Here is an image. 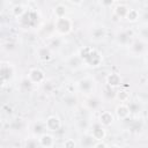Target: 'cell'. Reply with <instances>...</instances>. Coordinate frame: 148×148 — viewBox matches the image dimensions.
<instances>
[{"label":"cell","mask_w":148,"mask_h":148,"mask_svg":"<svg viewBox=\"0 0 148 148\" xmlns=\"http://www.w3.org/2000/svg\"><path fill=\"white\" fill-rule=\"evenodd\" d=\"M109 148H120L118 145H111V146H109Z\"/></svg>","instance_id":"obj_35"},{"label":"cell","mask_w":148,"mask_h":148,"mask_svg":"<svg viewBox=\"0 0 148 148\" xmlns=\"http://www.w3.org/2000/svg\"><path fill=\"white\" fill-rule=\"evenodd\" d=\"M132 38H133V32L131 30H121L117 35V42L121 45H131L132 44Z\"/></svg>","instance_id":"obj_9"},{"label":"cell","mask_w":148,"mask_h":148,"mask_svg":"<svg viewBox=\"0 0 148 148\" xmlns=\"http://www.w3.org/2000/svg\"><path fill=\"white\" fill-rule=\"evenodd\" d=\"M90 36L91 38L95 40V42H101L105 38L106 36V29L104 25H96L91 29V32H90Z\"/></svg>","instance_id":"obj_11"},{"label":"cell","mask_w":148,"mask_h":148,"mask_svg":"<svg viewBox=\"0 0 148 148\" xmlns=\"http://www.w3.org/2000/svg\"><path fill=\"white\" fill-rule=\"evenodd\" d=\"M114 98L121 103L124 102H127L130 99V92L126 90V89H118L116 90V95H114Z\"/></svg>","instance_id":"obj_23"},{"label":"cell","mask_w":148,"mask_h":148,"mask_svg":"<svg viewBox=\"0 0 148 148\" xmlns=\"http://www.w3.org/2000/svg\"><path fill=\"white\" fill-rule=\"evenodd\" d=\"M12 128L13 130H16V131H22L23 127H24V120L21 119V118H16L13 123H12Z\"/></svg>","instance_id":"obj_29"},{"label":"cell","mask_w":148,"mask_h":148,"mask_svg":"<svg viewBox=\"0 0 148 148\" xmlns=\"http://www.w3.org/2000/svg\"><path fill=\"white\" fill-rule=\"evenodd\" d=\"M37 57L40 61H44V62H49L52 60L53 58V51L47 46V45H44V46H39L37 49Z\"/></svg>","instance_id":"obj_8"},{"label":"cell","mask_w":148,"mask_h":148,"mask_svg":"<svg viewBox=\"0 0 148 148\" xmlns=\"http://www.w3.org/2000/svg\"><path fill=\"white\" fill-rule=\"evenodd\" d=\"M128 108H130V111H131V113H132V112H133V113H135V112H138V111L140 110V106H139L136 103H130Z\"/></svg>","instance_id":"obj_32"},{"label":"cell","mask_w":148,"mask_h":148,"mask_svg":"<svg viewBox=\"0 0 148 148\" xmlns=\"http://www.w3.org/2000/svg\"><path fill=\"white\" fill-rule=\"evenodd\" d=\"M61 45H62V40H61L60 38H58V37L51 38L50 42H49V44H47V46H49L53 52H54V51H59V50L61 49Z\"/></svg>","instance_id":"obj_26"},{"label":"cell","mask_w":148,"mask_h":148,"mask_svg":"<svg viewBox=\"0 0 148 148\" xmlns=\"http://www.w3.org/2000/svg\"><path fill=\"white\" fill-rule=\"evenodd\" d=\"M76 88H77V91L81 92L83 96H86V97L92 96L97 88L96 79L92 75H86L77 81Z\"/></svg>","instance_id":"obj_2"},{"label":"cell","mask_w":148,"mask_h":148,"mask_svg":"<svg viewBox=\"0 0 148 148\" xmlns=\"http://www.w3.org/2000/svg\"><path fill=\"white\" fill-rule=\"evenodd\" d=\"M139 18H140V13H139V10L135 9V8H130V10H128V13H127V15H126L127 22L134 23V22H136Z\"/></svg>","instance_id":"obj_25"},{"label":"cell","mask_w":148,"mask_h":148,"mask_svg":"<svg viewBox=\"0 0 148 148\" xmlns=\"http://www.w3.org/2000/svg\"><path fill=\"white\" fill-rule=\"evenodd\" d=\"M84 65L83 60L80 58L79 54H72L68 59H67V66L73 69V71H76V69H80L82 66Z\"/></svg>","instance_id":"obj_13"},{"label":"cell","mask_w":148,"mask_h":148,"mask_svg":"<svg viewBox=\"0 0 148 148\" xmlns=\"http://www.w3.org/2000/svg\"><path fill=\"white\" fill-rule=\"evenodd\" d=\"M139 39L148 43V25H143L139 29Z\"/></svg>","instance_id":"obj_28"},{"label":"cell","mask_w":148,"mask_h":148,"mask_svg":"<svg viewBox=\"0 0 148 148\" xmlns=\"http://www.w3.org/2000/svg\"><path fill=\"white\" fill-rule=\"evenodd\" d=\"M15 73H16V69H15V66L13 62L5 61V60H2L0 62V77H1L2 86L10 82L14 79Z\"/></svg>","instance_id":"obj_3"},{"label":"cell","mask_w":148,"mask_h":148,"mask_svg":"<svg viewBox=\"0 0 148 148\" xmlns=\"http://www.w3.org/2000/svg\"><path fill=\"white\" fill-rule=\"evenodd\" d=\"M62 148H76V142L74 139H66L62 142Z\"/></svg>","instance_id":"obj_30"},{"label":"cell","mask_w":148,"mask_h":148,"mask_svg":"<svg viewBox=\"0 0 148 148\" xmlns=\"http://www.w3.org/2000/svg\"><path fill=\"white\" fill-rule=\"evenodd\" d=\"M106 86L111 88H118L121 86V76L118 73H110L106 76Z\"/></svg>","instance_id":"obj_15"},{"label":"cell","mask_w":148,"mask_h":148,"mask_svg":"<svg viewBox=\"0 0 148 148\" xmlns=\"http://www.w3.org/2000/svg\"><path fill=\"white\" fill-rule=\"evenodd\" d=\"M77 54L83 60L84 65L88 67H98L103 61L101 52L92 46H84L80 49Z\"/></svg>","instance_id":"obj_1"},{"label":"cell","mask_w":148,"mask_h":148,"mask_svg":"<svg viewBox=\"0 0 148 148\" xmlns=\"http://www.w3.org/2000/svg\"><path fill=\"white\" fill-rule=\"evenodd\" d=\"M39 142L36 136H28L23 142V148H38Z\"/></svg>","instance_id":"obj_24"},{"label":"cell","mask_w":148,"mask_h":148,"mask_svg":"<svg viewBox=\"0 0 148 148\" xmlns=\"http://www.w3.org/2000/svg\"><path fill=\"white\" fill-rule=\"evenodd\" d=\"M53 14L56 16V18H61L65 17L67 14V7L64 3H58L56 5V7L53 8Z\"/></svg>","instance_id":"obj_20"},{"label":"cell","mask_w":148,"mask_h":148,"mask_svg":"<svg viewBox=\"0 0 148 148\" xmlns=\"http://www.w3.org/2000/svg\"><path fill=\"white\" fill-rule=\"evenodd\" d=\"M62 101H64V104H65L66 106H68V108H73V106H75L76 103H77V98H76V96H75L73 92L66 94V95L62 97Z\"/></svg>","instance_id":"obj_21"},{"label":"cell","mask_w":148,"mask_h":148,"mask_svg":"<svg viewBox=\"0 0 148 148\" xmlns=\"http://www.w3.org/2000/svg\"><path fill=\"white\" fill-rule=\"evenodd\" d=\"M45 126L49 132H58L61 128V119L56 114L49 116L45 120Z\"/></svg>","instance_id":"obj_6"},{"label":"cell","mask_w":148,"mask_h":148,"mask_svg":"<svg viewBox=\"0 0 148 148\" xmlns=\"http://www.w3.org/2000/svg\"><path fill=\"white\" fill-rule=\"evenodd\" d=\"M38 142L43 148H52L54 146V136L51 133H44L38 138Z\"/></svg>","instance_id":"obj_12"},{"label":"cell","mask_w":148,"mask_h":148,"mask_svg":"<svg viewBox=\"0 0 148 148\" xmlns=\"http://www.w3.org/2000/svg\"><path fill=\"white\" fill-rule=\"evenodd\" d=\"M103 6H112L113 5V1L112 0H104V1H102L101 2Z\"/></svg>","instance_id":"obj_34"},{"label":"cell","mask_w":148,"mask_h":148,"mask_svg":"<svg viewBox=\"0 0 148 148\" xmlns=\"http://www.w3.org/2000/svg\"><path fill=\"white\" fill-rule=\"evenodd\" d=\"M99 105H101V99L98 97H96L95 95L87 97V99H86V106L89 110L95 111V110H97L99 108Z\"/></svg>","instance_id":"obj_18"},{"label":"cell","mask_w":148,"mask_h":148,"mask_svg":"<svg viewBox=\"0 0 148 148\" xmlns=\"http://www.w3.org/2000/svg\"><path fill=\"white\" fill-rule=\"evenodd\" d=\"M92 148H109V146L104 141H96Z\"/></svg>","instance_id":"obj_33"},{"label":"cell","mask_w":148,"mask_h":148,"mask_svg":"<svg viewBox=\"0 0 148 148\" xmlns=\"http://www.w3.org/2000/svg\"><path fill=\"white\" fill-rule=\"evenodd\" d=\"M114 113H116V117L120 120H124L126 118L130 117L131 114V111H130V108L128 105L124 104V103H120L119 105L116 106V110H114Z\"/></svg>","instance_id":"obj_14"},{"label":"cell","mask_w":148,"mask_h":148,"mask_svg":"<svg viewBox=\"0 0 148 148\" xmlns=\"http://www.w3.org/2000/svg\"><path fill=\"white\" fill-rule=\"evenodd\" d=\"M90 128H91L90 134L96 141H103V139L106 136V131L104 126H102L99 123H95L94 125H91Z\"/></svg>","instance_id":"obj_7"},{"label":"cell","mask_w":148,"mask_h":148,"mask_svg":"<svg viewBox=\"0 0 148 148\" xmlns=\"http://www.w3.org/2000/svg\"><path fill=\"white\" fill-rule=\"evenodd\" d=\"M28 79L34 83V84H42L46 81V76H45V73L40 69V68H37V67H34V68H30L29 73H28Z\"/></svg>","instance_id":"obj_5"},{"label":"cell","mask_w":148,"mask_h":148,"mask_svg":"<svg viewBox=\"0 0 148 148\" xmlns=\"http://www.w3.org/2000/svg\"><path fill=\"white\" fill-rule=\"evenodd\" d=\"M128 10H130V8H128V6L125 5V3H118V5H116L114 8H113L114 15H116L117 17H119V18H126V15H127Z\"/></svg>","instance_id":"obj_17"},{"label":"cell","mask_w":148,"mask_h":148,"mask_svg":"<svg viewBox=\"0 0 148 148\" xmlns=\"http://www.w3.org/2000/svg\"><path fill=\"white\" fill-rule=\"evenodd\" d=\"M94 141H96V140L91 136V134H84L81 139V145H82L83 148H89L91 146L94 147V145H95Z\"/></svg>","instance_id":"obj_27"},{"label":"cell","mask_w":148,"mask_h":148,"mask_svg":"<svg viewBox=\"0 0 148 148\" xmlns=\"http://www.w3.org/2000/svg\"><path fill=\"white\" fill-rule=\"evenodd\" d=\"M12 13L15 17H23L27 13V9H25V6L22 5V3H16L15 6H13L12 8Z\"/></svg>","instance_id":"obj_22"},{"label":"cell","mask_w":148,"mask_h":148,"mask_svg":"<svg viewBox=\"0 0 148 148\" xmlns=\"http://www.w3.org/2000/svg\"><path fill=\"white\" fill-rule=\"evenodd\" d=\"M32 84H34V83H32L28 77H25V79H23V80L21 81V86H22L25 90H30L31 87H32Z\"/></svg>","instance_id":"obj_31"},{"label":"cell","mask_w":148,"mask_h":148,"mask_svg":"<svg viewBox=\"0 0 148 148\" xmlns=\"http://www.w3.org/2000/svg\"><path fill=\"white\" fill-rule=\"evenodd\" d=\"M146 84H147V87H148V80H147V82H146Z\"/></svg>","instance_id":"obj_36"},{"label":"cell","mask_w":148,"mask_h":148,"mask_svg":"<svg viewBox=\"0 0 148 148\" xmlns=\"http://www.w3.org/2000/svg\"><path fill=\"white\" fill-rule=\"evenodd\" d=\"M46 126H45V123H42V121H36L32 126V134L34 136H37L39 138L42 134L46 133Z\"/></svg>","instance_id":"obj_19"},{"label":"cell","mask_w":148,"mask_h":148,"mask_svg":"<svg viewBox=\"0 0 148 148\" xmlns=\"http://www.w3.org/2000/svg\"><path fill=\"white\" fill-rule=\"evenodd\" d=\"M54 29H56L57 34L61 35V36L71 34L72 30H73V21H72V18H69L67 16L61 17V18H56Z\"/></svg>","instance_id":"obj_4"},{"label":"cell","mask_w":148,"mask_h":148,"mask_svg":"<svg viewBox=\"0 0 148 148\" xmlns=\"http://www.w3.org/2000/svg\"><path fill=\"white\" fill-rule=\"evenodd\" d=\"M113 121H114V116L110 111H102L98 116V123L104 127L111 126Z\"/></svg>","instance_id":"obj_10"},{"label":"cell","mask_w":148,"mask_h":148,"mask_svg":"<svg viewBox=\"0 0 148 148\" xmlns=\"http://www.w3.org/2000/svg\"><path fill=\"white\" fill-rule=\"evenodd\" d=\"M130 49H131L132 53H134L136 56L138 54H142L145 52V50H146V43L142 42L141 39H134L132 42V44L130 45Z\"/></svg>","instance_id":"obj_16"}]
</instances>
